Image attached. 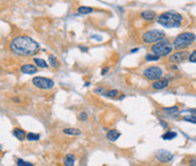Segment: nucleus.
Segmentation results:
<instances>
[{"label": "nucleus", "mask_w": 196, "mask_h": 166, "mask_svg": "<svg viewBox=\"0 0 196 166\" xmlns=\"http://www.w3.org/2000/svg\"><path fill=\"white\" fill-rule=\"evenodd\" d=\"M40 45L38 42L29 36H18L10 43V50L17 55H33L39 51Z\"/></svg>", "instance_id": "f257e3e1"}, {"label": "nucleus", "mask_w": 196, "mask_h": 166, "mask_svg": "<svg viewBox=\"0 0 196 166\" xmlns=\"http://www.w3.org/2000/svg\"><path fill=\"white\" fill-rule=\"evenodd\" d=\"M184 22L183 16L177 12H166L158 17V23L167 28H177Z\"/></svg>", "instance_id": "f03ea898"}, {"label": "nucleus", "mask_w": 196, "mask_h": 166, "mask_svg": "<svg viewBox=\"0 0 196 166\" xmlns=\"http://www.w3.org/2000/svg\"><path fill=\"white\" fill-rule=\"evenodd\" d=\"M194 42H195V34L189 33V32H185V33L179 34V35L175 38L172 48H175L177 50L185 49V48H187V46L192 45Z\"/></svg>", "instance_id": "7ed1b4c3"}, {"label": "nucleus", "mask_w": 196, "mask_h": 166, "mask_svg": "<svg viewBox=\"0 0 196 166\" xmlns=\"http://www.w3.org/2000/svg\"><path fill=\"white\" fill-rule=\"evenodd\" d=\"M172 44H171L170 42L167 41V40H164V41H160L158 43H155L153 44L152 46V52L153 54H155L156 57H167L169 54L172 52Z\"/></svg>", "instance_id": "20e7f679"}, {"label": "nucleus", "mask_w": 196, "mask_h": 166, "mask_svg": "<svg viewBox=\"0 0 196 166\" xmlns=\"http://www.w3.org/2000/svg\"><path fill=\"white\" fill-rule=\"evenodd\" d=\"M166 36L164 32L162 31H159V29H151V31H147L145 33L143 34L142 40L143 42L145 43H158L161 40H163Z\"/></svg>", "instance_id": "39448f33"}, {"label": "nucleus", "mask_w": 196, "mask_h": 166, "mask_svg": "<svg viewBox=\"0 0 196 166\" xmlns=\"http://www.w3.org/2000/svg\"><path fill=\"white\" fill-rule=\"evenodd\" d=\"M32 83L35 87L40 88V89H51V88H53L54 86V83L53 80H51L49 78H46V77H34L32 79Z\"/></svg>", "instance_id": "423d86ee"}, {"label": "nucleus", "mask_w": 196, "mask_h": 166, "mask_svg": "<svg viewBox=\"0 0 196 166\" xmlns=\"http://www.w3.org/2000/svg\"><path fill=\"white\" fill-rule=\"evenodd\" d=\"M143 74H144V76H145L147 79H150V80H154L155 81V80H159V79L162 77L163 71L160 67L152 66V67L146 68Z\"/></svg>", "instance_id": "0eeeda50"}, {"label": "nucleus", "mask_w": 196, "mask_h": 166, "mask_svg": "<svg viewBox=\"0 0 196 166\" xmlns=\"http://www.w3.org/2000/svg\"><path fill=\"white\" fill-rule=\"evenodd\" d=\"M156 158H158V161L162 163H168L170 162L171 159L174 158V155L167 150H159L158 153H156Z\"/></svg>", "instance_id": "6e6552de"}, {"label": "nucleus", "mask_w": 196, "mask_h": 166, "mask_svg": "<svg viewBox=\"0 0 196 166\" xmlns=\"http://www.w3.org/2000/svg\"><path fill=\"white\" fill-rule=\"evenodd\" d=\"M187 57V52H176V53L171 54L169 57V61L170 62H174V63H178V62H181L184 61L185 59Z\"/></svg>", "instance_id": "1a4fd4ad"}, {"label": "nucleus", "mask_w": 196, "mask_h": 166, "mask_svg": "<svg viewBox=\"0 0 196 166\" xmlns=\"http://www.w3.org/2000/svg\"><path fill=\"white\" fill-rule=\"evenodd\" d=\"M21 71L23 74H26V75H33L38 71V68L34 66V65H29V63H26V65H23L21 67Z\"/></svg>", "instance_id": "9d476101"}, {"label": "nucleus", "mask_w": 196, "mask_h": 166, "mask_svg": "<svg viewBox=\"0 0 196 166\" xmlns=\"http://www.w3.org/2000/svg\"><path fill=\"white\" fill-rule=\"evenodd\" d=\"M169 85V80L168 79H159V80H155L152 84V87L154 89H163L166 88Z\"/></svg>", "instance_id": "9b49d317"}, {"label": "nucleus", "mask_w": 196, "mask_h": 166, "mask_svg": "<svg viewBox=\"0 0 196 166\" xmlns=\"http://www.w3.org/2000/svg\"><path fill=\"white\" fill-rule=\"evenodd\" d=\"M76 162V157L75 155L73 154H67L65 158H64V165L65 166H74Z\"/></svg>", "instance_id": "f8f14e48"}, {"label": "nucleus", "mask_w": 196, "mask_h": 166, "mask_svg": "<svg viewBox=\"0 0 196 166\" xmlns=\"http://www.w3.org/2000/svg\"><path fill=\"white\" fill-rule=\"evenodd\" d=\"M141 16L144 19H146V21H153V19H155V17H156V14L153 10H144V12L141 13Z\"/></svg>", "instance_id": "ddd939ff"}, {"label": "nucleus", "mask_w": 196, "mask_h": 166, "mask_svg": "<svg viewBox=\"0 0 196 166\" xmlns=\"http://www.w3.org/2000/svg\"><path fill=\"white\" fill-rule=\"evenodd\" d=\"M119 137H120V132L118 130H110L107 133V139L110 141H116Z\"/></svg>", "instance_id": "4468645a"}, {"label": "nucleus", "mask_w": 196, "mask_h": 166, "mask_svg": "<svg viewBox=\"0 0 196 166\" xmlns=\"http://www.w3.org/2000/svg\"><path fill=\"white\" fill-rule=\"evenodd\" d=\"M13 133H14V136L18 139V140H24L26 138V133H25V131L23 130V129H19V128H16V129H14V131H13Z\"/></svg>", "instance_id": "2eb2a0df"}, {"label": "nucleus", "mask_w": 196, "mask_h": 166, "mask_svg": "<svg viewBox=\"0 0 196 166\" xmlns=\"http://www.w3.org/2000/svg\"><path fill=\"white\" fill-rule=\"evenodd\" d=\"M63 132L65 134H69V136H79L82 131L79 129H75V128H66L63 130Z\"/></svg>", "instance_id": "dca6fc26"}, {"label": "nucleus", "mask_w": 196, "mask_h": 166, "mask_svg": "<svg viewBox=\"0 0 196 166\" xmlns=\"http://www.w3.org/2000/svg\"><path fill=\"white\" fill-rule=\"evenodd\" d=\"M77 12L81 15H88V14H91L93 12V8H91V7H85V6H81L77 9Z\"/></svg>", "instance_id": "f3484780"}, {"label": "nucleus", "mask_w": 196, "mask_h": 166, "mask_svg": "<svg viewBox=\"0 0 196 166\" xmlns=\"http://www.w3.org/2000/svg\"><path fill=\"white\" fill-rule=\"evenodd\" d=\"M176 137H177V132H175V131H167L164 134H162L163 140H171Z\"/></svg>", "instance_id": "a211bd4d"}, {"label": "nucleus", "mask_w": 196, "mask_h": 166, "mask_svg": "<svg viewBox=\"0 0 196 166\" xmlns=\"http://www.w3.org/2000/svg\"><path fill=\"white\" fill-rule=\"evenodd\" d=\"M34 63L38 66V68H48V63L41 58H35L34 59Z\"/></svg>", "instance_id": "6ab92c4d"}, {"label": "nucleus", "mask_w": 196, "mask_h": 166, "mask_svg": "<svg viewBox=\"0 0 196 166\" xmlns=\"http://www.w3.org/2000/svg\"><path fill=\"white\" fill-rule=\"evenodd\" d=\"M49 62H50V65L53 67V68H57V67L59 66L58 59L56 58V55H53V54L49 55Z\"/></svg>", "instance_id": "aec40b11"}, {"label": "nucleus", "mask_w": 196, "mask_h": 166, "mask_svg": "<svg viewBox=\"0 0 196 166\" xmlns=\"http://www.w3.org/2000/svg\"><path fill=\"white\" fill-rule=\"evenodd\" d=\"M26 138L29 141H38L40 139V136L38 133H33V132H29V134H26Z\"/></svg>", "instance_id": "412c9836"}, {"label": "nucleus", "mask_w": 196, "mask_h": 166, "mask_svg": "<svg viewBox=\"0 0 196 166\" xmlns=\"http://www.w3.org/2000/svg\"><path fill=\"white\" fill-rule=\"evenodd\" d=\"M163 112L167 114H174V113H178V108L177 106H172V108H163Z\"/></svg>", "instance_id": "4be33fe9"}, {"label": "nucleus", "mask_w": 196, "mask_h": 166, "mask_svg": "<svg viewBox=\"0 0 196 166\" xmlns=\"http://www.w3.org/2000/svg\"><path fill=\"white\" fill-rule=\"evenodd\" d=\"M145 59H146V61H158L160 58L156 57L155 54H146Z\"/></svg>", "instance_id": "5701e85b"}, {"label": "nucleus", "mask_w": 196, "mask_h": 166, "mask_svg": "<svg viewBox=\"0 0 196 166\" xmlns=\"http://www.w3.org/2000/svg\"><path fill=\"white\" fill-rule=\"evenodd\" d=\"M105 95L108 96V97H117L118 95H119V91H117V89H112V91H108V93H105Z\"/></svg>", "instance_id": "b1692460"}, {"label": "nucleus", "mask_w": 196, "mask_h": 166, "mask_svg": "<svg viewBox=\"0 0 196 166\" xmlns=\"http://www.w3.org/2000/svg\"><path fill=\"white\" fill-rule=\"evenodd\" d=\"M17 165L18 166H34L32 163L25 162V161H23V159H18V161H17Z\"/></svg>", "instance_id": "393cba45"}, {"label": "nucleus", "mask_w": 196, "mask_h": 166, "mask_svg": "<svg viewBox=\"0 0 196 166\" xmlns=\"http://www.w3.org/2000/svg\"><path fill=\"white\" fill-rule=\"evenodd\" d=\"M184 120L185 121H189V122H192V123H195V115H189V116H184Z\"/></svg>", "instance_id": "a878e982"}, {"label": "nucleus", "mask_w": 196, "mask_h": 166, "mask_svg": "<svg viewBox=\"0 0 196 166\" xmlns=\"http://www.w3.org/2000/svg\"><path fill=\"white\" fill-rule=\"evenodd\" d=\"M189 61L193 63L196 62V51H193V53L191 54V57H189Z\"/></svg>", "instance_id": "bb28decb"}, {"label": "nucleus", "mask_w": 196, "mask_h": 166, "mask_svg": "<svg viewBox=\"0 0 196 166\" xmlns=\"http://www.w3.org/2000/svg\"><path fill=\"white\" fill-rule=\"evenodd\" d=\"M78 119L81 121H85L86 119H88V114L85 112H82V113H79V116H78Z\"/></svg>", "instance_id": "cd10ccee"}, {"label": "nucleus", "mask_w": 196, "mask_h": 166, "mask_svg": "<svg viewBox=\"0 0 196 166\" xmlns=\"http://www.w3.org/2000/svg\"><path fill=\"white\" fill-rule=\"evenodd\" d=\"M95 93H105V89L103 88H96Z\"/></svg>", "instance_id": "c85d7f7f"}, {"label": "nucleus", "mask_w": 196, "mask_h": 166, "mask_svg": "<svg viewBox=\"0 0 196 166\" xmlns=\"http://www.w3.org/2000/svg\"><path fill=\"white\" fill-rule=\"evenodd\" d=\"M79 49L83 51V52H86L88 50V48H86V46H79Z\"/></svg>", "instance_id": "c756f323"}, {"label": "nucleus", "mask_w": 196, "mask_h": 166, "mask_svg": "<svg viewBox=\"0 0 196 166\" xmlns=\"http://www.w3.org/2000/svg\"><path fill=\"white\" fill-rule=\"evenodd\" d=\"M191 166H196V161H195V158H193L192 161H191Z\"/></svg>", "instance_id": "7c9ffc66"}, {"label": "nucleus", "mask_w": 196, "mask_h": 166, "mask_svg": "<svg viewBox=\"0 0 196 166\" xmlns=\"http://www.w3.org/2000/svg\"><path fill=\"white\" fill-rule=\"evenodd\" d=\"M107 72H108V68H105V69L102 70V72H101V74H102V75H105Z\"/></svg>", "instance_id": "2f4dec72"}, {"label": "nucleus", "mask_w": 196, "mask_h": 166, "mask_svg": "<svg viewBox=\"0 0 196 166\" xmlns=\"http://www.w3.org/2000/svg\"><path fill=\"white\" fill-rule=\"evenodd\" d=\"M137 51H138V49H137V48H135V49H133L130 52H132V53H134V52H137Z\"/></svg>", "instance_id": "473e14b6"}]
</instances>
